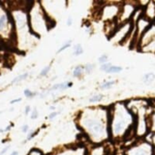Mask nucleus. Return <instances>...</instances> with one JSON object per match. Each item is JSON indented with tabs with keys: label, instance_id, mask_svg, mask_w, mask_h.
Segmentation results:
<instances>
[{
	"label": "nucleus",
	"instance_id": "1",
	"mask_svg": "<svg viewBox=\"0 0 155 155\" xmlns=\"http://www.w3.org/2000/svg\"><path fill=\"white\" fill-rule=\"evenodd\" d=\"M77 123L92 144L99 145L110 140L109 108H86L80 112Z\"/></svg>",
	"mask_w": 155,
	"mask_h": 155
},
{
	"label": "nucleus",
	"instance_id": "2",
	"mask_svg": "<svg viewBox=\"0 0 155 155\" xmlns=\"http://www.w3.org/2000/svg\"><path fill=\"white\" fill-rule=\"evenodd\" d=\"M110 140H128L135 135L136 119L126 102H117L109 107Z\"/></svg>",
	"mask_w": 155,
	"mask_h": 155
},
{
	"label": "nucleus",
	"instance_id": "3",
	"mask_svg": "<svg viewBox=\"0 0 155 155\" xmlns=\"http://www.w3.org/2000/svg\"><path fill=\"white\" fill-rule=\"evenodd\" d=\"M136 48L140 52L155 54V21L151 22L150 27L141 35Z\"/></svg>",
	"mask_w": 155,
	"mask_h": 155
},
{
	"label": "nucleus",
	"instance_id": "4",
	"mask_svg": "<svg viewBox=\"0 0 155 155\" xmlns=\"http://www.w3.org/2000/svg\"><path fill=\"white\" fill-rule=\"evenodd\" d=\"M124 155H154L153 145L144 139L131 144L126 150Z\"/></svg>",
	"mask_w": 155,
	"mask_h": 155
},
{
	"label": "nucleus",
	"instance_id": "5",
	"mask_svg": "<svg viewBox=\"0 0 155 155\" xmlns=\"http://www.w3.org/2000/svg\"><path fill=\"white\" fill-rule=\"evenodd\" d=\"M138 8H136L135 5H133L132 3H129V2L123 3L120 7V14L116 19L117 25L120 26V25H122V24L131 21V19L135 14V11L137 10Z\"/></svg>",
	"mask_w": 155,
	"mask_h": 155
},
{
	"label": "nucleus",
	"instance_id": "6",
	"mask_svg": "<svg viewBox=\"0 0 155 155\" xmlns=\"http://www.w3.org/2000/svg\"><path fill=\"white\" fill-rule=\"evenodd\" d=\"M121 5H117V4H110V5H105L102 7L101 13V19L106 21V22H114L116 21L120 10Z\"/></svg>",
	"mask_w": 155,
	"mask_h": 155
},
{
	"label": "nucleus",
	"instance_id": "7",
	"mask_svg": "<svg viewBox=\"0 0 155 155\" xmlns=\"http://www.w3.org/2000/svg\"><path fill=\"white\" fill-rule=\"evenodd\" d=\"M143 17L150 22L155 21V1H150V3L143 8Z\"/></svg>",
	"mask_w": 155,
	"mask_h": 155
},
{
	"label": "nucleus",
	"instance_id": "8",
	"mask_svg": "<svg viewBox=\"0 0 155 155\" xmlns=\"http://www.w3.org/2000/svg\"><path fill=\"white\" fill-rule=\"evenodd\" d=\"M106 150H107L106 147L103 144H99V145H95L90 150L86 151V155H106L107 154Z\"/></svg>",
	"mask_w": 155,
	"mask_h": 155
},
{
	"label": "nucleus",
	"instance_id": "9",
	"mask_svg": "<svg viewBox=\"0 0 155 155\" xmlns=\"http://www.w3.org/2000/svg\"><path fill=\"white\" fill-rule=\"evenodd\" d=\"M15 58L9 53H7L4 55V66L8 68H11L15 65Z\"/></svg>",
	"mask_w": 155,
	"mask_h": 155
},
{
	"label": "nucleus",
	"instance_id": "10",
	"mask_svg": "<svg viewBox=\"0 0 155 155\" xmlns=\"http://www.w3.org/2000/svg\"><path fill=\"white\" fill-rule=\"evenodd\" d=\"M72 86H73V83L71 81L70 82H62V83H58V84L52 86L49 91H65L68 88H71Z\"/></svg>",
	"mask_w": 155,
	"mask_h": 155
},
{
	"label": "nucleus",
	"instance_id": "11",
	"mask_svg": "<svg viewBox=\"0 0 155 155\" xmlns=\"http://www.w3.org/2000/svg\"><path fill=\"white\" fill-rule=\"evenodd\" d=\"M83 74H85L84 71V65H78L74 68L73 71H72V75L74 78H78L80 79L81 77L83 76Z\"/></svg>",
	"mask_w": 155,
	"mask_h": 155
},
{
	"label": "nucleus",
	"instance_id": "12",
	"mask_svg": "<svg viewBox=\"0 0 155 155\" xmlns=\"http://www.w3.org/2000/svg\"><path fill=\"white\" fill-rule=\"evenodd\" d=\"M116 81H114V80H109V81H103V82H101V85H100V89L101 90V91H107V90H110V89H111V88H113L114 87V85L116 84Z\"/></svg>",
	"mask_w": 155,
	"mask_h": 155
},
{
	"label": "nucleus",
	"instance_id": "13",
	"mask_svg": "<svg viewBox=\"0 0 155 155\" xmlns=\"http://www.w3.org/2000/svg\"><path fill=\"white\" fill-rule=\"evenodd\" d=\"M155 80V74L152 72H148L146 74H144L143 78H142V81L144 84L146 85H150Z\"/></svg>",
	"mask_w": 155,
	"mask_h": 155
},
{
	"label": "nucleus",
	"instance_id": "14",
	"mask_svg": "<svg viewBox=\"0 0 155 155\" xmlns=\"http://www.w3.org/2000/svg\"><path fill=\"white\" fill-rule=\"evenodd\" d=\"M84 52V49H83V47L81 44L80 43H78V44H75L74 47H73V53L72 55L74 57H79L81 55H82Z\"/></svg>",
	"mask_w": 155,
	"mask_h": 155
},
{
	"label": "nucleus",
	"instance_id": "15",
	"mask_svg": "<svg viewBox=\"0 0 155 155\" xmlns=\"http://www.w3.org/2000/svg\"><path fill=\"white\" fill-rule=\"evenodd\" d=\"M103 99H104V95L103 94H95V95L91 96L89 99V102L91 103V104H95V103H98V102L101 101Z\"/></svg>",
	"mask_w": 155,
	"mask_h": 155
},
{
	"label": "nucleus",
	"instance_id": "16",
	"mask_svg": "<svg viewBox=\"0 0 155 155\" xmlns=\"http://www.w3.org/2000/svg\"><path fill=\"white\" fill-rule=\"evenodd\" d=\"M122 70H123V68H122V67H120V66H116V65H112V66L109 68V70H108L106 73H108V74H119V73H120Z\"/></svg>",
	"mask_w": 155,
	"mask_h": 155
},
{
	"label": "nucleus",
	"instance_id": "17",
	"mask_svg": "<svg viewBox=\"0 0 155 155\" xmlns=\"http://www.w3.org/2000/svg\"><path fill=\"white\" fill-rule=\"evenodd\" d=\"M95 68V64H92V63H87L84 65V71H85V74H91Z\"/></svg>",
	"mask_w": 155,
	"mask_h": 155
},
{
	"label": "nucleus",
	"instance_id": "18",
	"mask_svg": "<svg viewBox=\"0 0 155 155\" xmlns=\"http://www.w3.org/2000/svg\"><path fill=\"white\" fill-rule=\"evenodd\" d=\"M71 45H72V40H68L67 42H65V44H64L60 48H58V49L57 54H59V53L63 52V51H64V50H66L67 48H70V47H71Z\"/></svg>",
	"mask_w": 155,
	"mask_h": 155
},
{
	"label": "nucleus",
	"instance_id": "19",
	"mask_svg": "<svg viewBox=\"0 0 155 155\" xmlns=\"http://www.w3.org/2000/svg\"><path fill=\"white\" fill-rule=\"evenodd\" d=\"M98 61H99V63H100L101 65L105 64V63L109 62V57H108L106 54H102V55H101V56L98 58Z\"/></svg>",
	"mask_w": 155,
	"mask_h": 155
},
{
	"label": "nucleus",
	"instance_id": "20",
	"mask_svg": "<svg viewBox=\"0 0 155 155\" xmlns=\"http://www.w3.org/2000/svg\"><path fill=\"white\" fill-rule=\"evenodd\" d=\"M113 64L111 63V62H107V63H105V64H102V65H101V67H100V69H101V71H103V72H107L108 70H109V68L112 66Z\"/></svg>",
	"mask_w": 155,
	"mask_h": 155
},
{
	"label": "nucleus",
	"instance_id": "21",
	"mask_svg": "<svg viewBox=\"0 0 155 155\" xmlns=\"http://www.w3.org/2000/svg\"><path fill=\"white\" fill-rule=\"evenodd\" d=\"M28 73H25V74H23V75H20V76L17 77L15 80H13V81H12V83H16V82L21 81L25 80L26 78H28Z\"/></svg>",
	"mask_w": 155,
	"mask_h": 155
},
{
	"label": "nucleus",
	"instance_id": "22",
	"mask_svg": "<svg viewBox=\"0 0 155 155\" xmlns=\"http://www.w3.org/2000/svg\"><path fill=\"white\" fill-rule=\"evenodd\" d=\"M50 68H51V65H48V66L45 67V68L41 70V72H40L39 76H40V77L47 76V75H48V72H49V70H50Z\"/></svg>",
	"mask_w": 155,
	"mask_h": 155
},
{
	"label": "nucleus",
	"instance_id": "23",
	"mask_svg": "<svg viewBox=\"0 0 155 155\" xmlns=\"http://www.w3.org/2000/svg\"><path fill=\"white\" fill-rule=\"evenodd\" d=\"M28 155H43L42 151L40 150H38V149H32L30 150V152L28 153Z\"/></svg>",
	"mask_w": 155,
	"mask_h": 155
},
{
	"label": "nucleus",
	"instance_id": "24",
	"mask_svg": "<svg viewBox=\"0 0 155 155\" xmlns=\"http://www.w3.org/2000/svg\"><path fill=\"white\" fill-rule=\"evenodd\" d=\"M24 94H25V96H26L27 98H32V97L36 96V93H34V92L30 91L29 90H25Z\"/></svg>",
	"mask_w": 155,
	"mask_h": 155
},
{
	"label": "nucleus",
	"instance_id": "25",
	"mask_svg": "<svg viewBox=\"0 0 155 155\" xmlns=\"http://www.w3.org/2000/svg\"><path fill=\"white\" fill-rule=\"evenodd\" d=\"M6 19H7V17L5 16V15H3L1 18H0V30H1L3 28H4V26H5V21H6Z\"/></svg>",
	"mask_w": 155,
	"mask_h": 155
},
{
	"label": "nucleus",
	"instance_id": "26",
	"mask_svg": "<svg viewBox=\"0 0 155 155\" xmlns=\"http://www.w3.org/2000/svg\"><path fill=\"white\" fill-rule=\"evenodd\" d=\"M39 132V129L38 130H36L35 132H33V133H31L28 138H27V140H26V141H28V140H32L33 138H35L36 137V135H38V133Z\"/></svg>",
	"mask_w": 155,
	"mask_h": 155
},
{
	"label": "nucleus",
	"instance_id": "27",
	"mask_svg": "<svg viewBox=\"0 0 155 155\" xmlns=\"http://www.w3.org/2000/svg\"><path fill=\"white\" fill-rule=\"evenodd\" d=\"M38 117V110L37 109H34L33 112H32V115H31V119L32 120H35Z\"/></svg>",
	"mask_w": 155,
	"mask_h": 155
},
{
	"label": "nucleus",
	"instance_id": "28",
	"mask_svg": "<svg viewBox=\"0 0 155 155\" xmlns=\"http://www.w3.org/2000/svg\"><path fill=\"white\" fill-rule=\"evenodd\" d=\"M58 112H57V111H53V112H51V113L48 115V119H49V120H53L54 118H56V117L58 116Z\"/></svg>",
	"mask_w": 155,
	"mask_h": 155
},
{
	"label": "nucleus",
	"instance_id": "29",
	"mask_svg": "<svg viewBox=\"0 0 155 155\" xmlns=\"http://www.w3.org/2000/svg\"><path fill=\"white\" fill-rule=\"evenodd\" d=\"M66 24H67V26H68V27H71V26H72V24H73V19H72V18H71V17H69V18L67 19Z\"/></svg>",
	"mask_w": 155,
	"mask_h": 155
},
{
	"label": "nucleus",
	"instance_id": "30",
	"mask_svg": "<svg viewBox=\"0 0 155 155\" xmlns=\"http://www.w3.org/2000/svg\"><path fill=\"white\" fill-rule=\"evenodd\" d=\"M9 148H10V146H9V145H8V146H7L6 148H4L1 151H0V155H4V154L8 151V150Z\"/></svg>",
	"mask_w": 155,
	"mask_h": 155
},
{
	"label": "nucleus",
	"instance_id": "31",
	"mask_svg": "<svg viewBox=\"0 0 155 155\" xmlns=\"http://www.w3.org/2000/svg\"><path fill=\"white\" fill-rule=\"evenodd\" d=\"M28 130V125H24L23 127H22V131L23 132H27Z\"/></svg>",
	"mask_w": 155,
	"mask_h": 155
},
{
	"label": "nucleus",
	"instance_id": "32",
	"mask_svg": "<svg viewBox=\"0 0 155 155\" xmlns=\"http://www.w3.org/2000/svg\"><path fill=\"white\" fill-rule=\"evenodd\" d=\"M29 111H30V107H29V106H27V107H26V110H25V113L28 115V114L29 113Z\"/></svg>",
	"mask_w": 155,
	"mask_h": 155
},
{
	"label": "nucleus",
	"instance_id": "33",
	"mask_svg": "<svg viewBox=\"0 0 155 155\" xmlns=\"http://www.w3.org/2000/svg\"><path fill=\"white\" fill-rule=\"evenodd\" d=\"M19 101H21V99H17V100H15V101H10V103H11V104H14V103L19 102Z\"/></svg>",
	"mask_w": 155,
	"mask_h": 155
},
{
	"label": "nucleus",
	"instance_id": "34",
	"mask_svg": "<svg viewBox=\"0 0 155 155\" xmlns=\"http://www.w3.org/2000/svg\"><path fill=\"white\" fill-rule=\"evenodd\" d=\"M10 155H18V151H17V150L16 151H13Z\"/></svg>",
	"mask_w": 155,
	"mask_h": 155
},
{
	"label": "nucleus",
	"instance_id": "35",
	"mask_svg": "<svg viewBox=\"0 0 155 155\" xmlns=\"http://www.w3.org/2000/svg\"><path fill=\"white\" fill-rule=\"evenodd\" d=\"M3 59H4V56H1V55H0V62H1Z\"/></svg>",
	"mask_w": 155,
	"mask_h": 155
},
{
	"label": "nucleus",
	"instance_id": "36",
	"mask_svg": "<svg viewBox=\"0 0 155 155\" xmlns=\"http://www.w3.org/2000/svg\"><path fill=\"white\" fill-rule=\"evenodd\" d=\"M50 110H55V107H54V106H51V107H50Z\"/></svg>",
	"mask_w": 155,
	"mask_h": 155
},
{
	"label": "nucleus",
	"instance_id": "37",
	"mask_svg": "<svg viewBox=\"0 0 155 155\" xmlns=\"http://www.w3.org/2000/svg\"><path fill=\"white\" fill-rule=\"evenodd\" d=\"M153 153H154V155H155V146H153Z\"/></svg>",
	"mask_w": 155,
	"mask_h": 155
}]
</instances>
